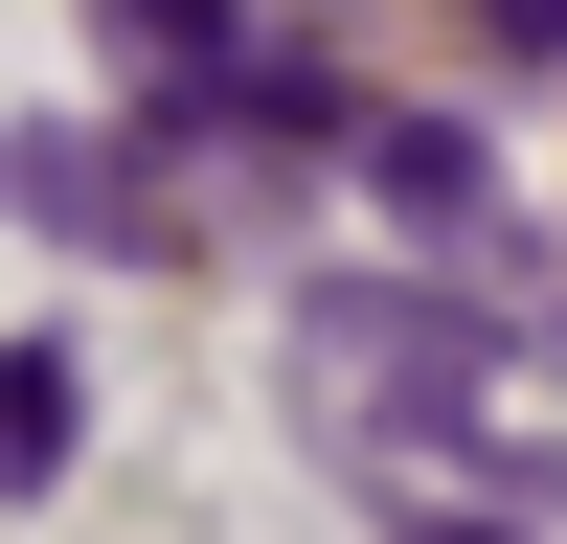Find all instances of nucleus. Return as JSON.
<instances>
[{
    "label": "nucleus",
    "mask_w": 567,
    "mask_h": 544,
    "mask_svg": "<svg viewBox=\"0 0 567 544\" xmlns=\"http://www.w3.org/2000/svg\"><path fill=\"white\" fill-rule=\"evenodd\" d=\"M318 453H477L499 408V317L454 272H296V341H272Z\"/></svg>",
    "instance_id": "f257e3e1"
},
{
    "label": "nucleus",
    "mask_w": 567,
    "mask_h": 544,
    "mask_svg": "<svg viewBox=\"0 0 567 544\" xmlns=\"http://www.w3.org/2000/svg\"><path fill=\"white\" fill-rule=\"evenodd\" d=\"M0 205H23L45 227V250H159V159H136V136H91V114H23V136H0Z\"/></svg>",
    "instance_id": "f03ea898"
},
{
    "label": "nucleus",
    "mask_w": 567,
    "mask_h": 544,
    "mask_svg": "<svg viewBox=\"0 0 567 544\" xmlns=\"http://www.w3.org/2000/svg\"><path fill=\"white\" fill-rule=\"evenodd\" d=\"M341 159H363V205H386V227H432V250H499V159H477V114H363Z\"/></svg>",
    "instance_id": "7ed1b4c3"
},
{
    "label": "nucleus",
    "mask_w": 567,
    "mask_h": 544,
    "mask_svg": "<svg viewBox=\"0 0 567 544\" xmlns=\"http://www.w3.org/2000/svg\"><path fill=\"white\" fill-rule=\"evenodd\" d=\"M272 0H91V45H114V91H205L227 45H250Z\"/></svg>",
    "instance_id": "20e7f679"
},
{
    "label": "nucleus",
    "mask_w": 567,
    "mask_h": 544,
    "mask_svg": "<svg viewBox=\"0 0 567 544\" xmlns=\"http://www.w3.org/2000/svg\"><path fill=\"white\" fill-rule=\"evenodd\" d=\"M69 431H91V363H69V341H0V499L69 477Z\"/></svg>",
    "instance_id": "39448f33"
},
{
    "label": "nucleus",
    "mask_w": 567,
    "mask_h": 544,
    "mask_svg": "<svg viewBox=\"0 0 567 544\" xmlns=\"http://www.w3.org/2000/svg\"><path fill=\"white\" fill-rule=\"evenodd\" d=\"M454 23H477L499 69H567V0H454Z\"/></svg>",
    "instance_id": "423d86ee"
},
{
    "label": "nucleus",
    "mask_w": 567,
    "mask_h": 544,
    "mask_svg": "<svg viewBox=\"0 0 567 544\" xmlns=\"http://www.w3.org/2000/svg\"><path fill=\"white\" fill-rule=\"evenodd\" d=\"M409 544H545V522H523V499H499V522H409Z\"/></svg>",
    "instance_id": "0eeeda50"
}]
</instances>
